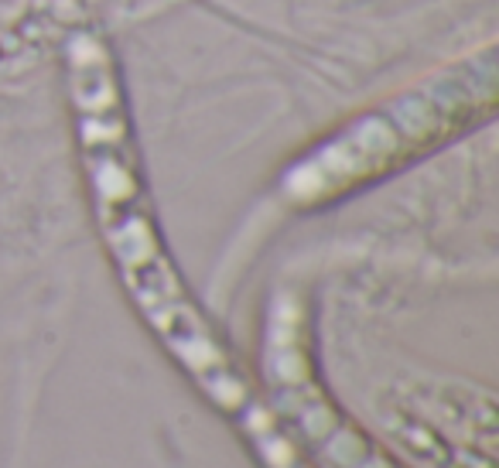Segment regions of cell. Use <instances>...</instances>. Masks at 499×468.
Instances as JSON below:
<instances>
[{
  "mask_svg": "<svg viewBox=\"0 0 499 468\" xmlns=\"http://www.w3.org/2000/svg\"><path fill=\"white\" fill-rule=\"evenodd\" d=\"M496 106V55L493 48L475 59L438 68L417 86L383 100L332 140H325L308 161H301L284 192L295 202H318L366 181L387 167L421 154L434 144L462 134Z\"/></svg>",
  "mask_w": 499,
  "mask_h": 468,
  "instance_id": "1",
  "label": "cell"
}]
</instances>
